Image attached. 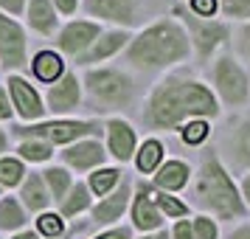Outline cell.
<instances>
[{"mask_svg": "<svg viewBox=\"0 0 250 239\" xmlns=\"http://www.w3.org/2000/svg\"><path fill=\"white\" fill-rule=\"evenodd\" d=\"M214 118L219 115L216 96L203 82L194 79H166L149 99L146 118L152 127L171 130L183 118Z\"/></svg>", "mask_w": 250, "mask_h": 239, "instance_id": "cell-1", "label": "cell"}, {"mask_svg": "<svg viewBox=\"0 0 250 239\" xmlns=\"http://www.w3.org/2000/svg\"><path fill=\"white\" fill-rule=\"evenodd\" d=\"M188 57V34L174 20L149 25L129 48V62L138 68H166Z\"/></svg>", "mask_w": 250, "mask_h": 239, "instance_id": "cell-2", "label": "cell"}, {"mask_svg": "<svg viewBox=\"0 0 250 239\" xmlns=\"http://www.w3.org/2000/svg\"><path fill=\"white\" fill-rule=\"evenodd\" d=\"M197 203L219 219H242L248 214V205L242 200L236 183L230 180L228 169L216 155H208L203 160V169L197 177Z\"/></svg>", "mask_w": 250, "mask_h": 239, "instance_id": "cell-3", "label": "cell"}, {"mask_svg": "<svg viewBox=\"0 0 250 239\" xmlns=\"http://www.w3.org/2000/svg\"><path fill=\"white\" fill-rule=\"evenodd\" d=\"M214 85H216V90H219V96H222V102H225L228 107H242V104H248L250 79H248V73H245V68H242L230 54H222V57L214 62Z\"/></svg>", "mask_w": 250, "mask_h": 239, "instance_id": "cell-4", "label": "cell"}, {"mask_svg": "<svg viewBox=\"0 0 250 239\" xmlns=\"http://www.w3.org/2000/svg\"><path fill=\"white\" fill-rule=\"evenodd\" d=\"M87 87L107 104H124L132 96V82L118 70H93L87 76Z\"/></svg>", "mask_w": 250, "mask_h": 239, "instance_id": "cell-5", "label": "cell"}, {"mask_svg": "<svg viewBox=\"0 0 250 239\" xmlns=\"http://www.w3.org/2000/svg\"><path fill=\"white\" fill-rule=\"evenodd\" d=\"M186 23L191 28V40H194L197 54H200L203 62L211 57L219 45H225L228 37H230V28H228L225 23H216V20H200V17L191 14V17H186Z\"/></svg>", "mask_w": 250, "mask_h": 239, "instance_id": "cell-6", "label": "cell"}, {"mask_svg": "<svg viewBox=\"0 0 250 239\" xmlns=\"http://www.w3.org/2000/svg\"><path fill=\"white\" fill-rule=\"evenodd\" d=\"M87 132H96V127H93V124H84V121H54V124H42V127H28V130H20V135L48 138V141H57V144L73 141V138L87 135Z\"/></svg>", "mask_w": 250, "mask_h": 239, "instance_id": "cell-7", "label": "cell"}, {"mask_svg": "<svg viewBox=\"0 0 250 239\" xmlns=\"http://www.w3.org/2000/svg\"><path fill=\"white\" fill-rule=\"evenodd\" d=\"M23 54H25V37H23V28L6 17H0V57L3 62L14 68L23 62Z\"/></svg>", "mask_w": 250, "mask_h": 239, "instance_id": "cell-8", "label": "cell"}, {"mask_svg": "<svg viewBox=\"0 0 250 239\" xmlns=\"http://www.w3.org/2000/svg\"><path fill=\"white\" fill-rule=\"evenodd\" d=\"M87 12L115 23H132L135 20V0H87Z\"/></svg>", "mask_w": 250, "mask_h": 239, "instance_id": "cell-9", "label": "cell"}, {"mask_svg": "<svg viewBox=\"0 0 250 239\" xmlns=\"http://www.w3.org/2000/svg\"><path fill=\"white\" fill-rule=\"evenodd\" d=\"M99 37V28L93 23H73L68 25L65 31H62V37H59V48L62 51H68V54H76V51H82V48H87Z\"/></svg>", "mask_w": 250, "mask_h": 239, "instance_id": "cell-10", "label": "cell"}, {"mask_svg": "<svg viewBox=\"0 0 250 239\" xmlns=\"http://www.w3.org/2000/svg\"><path fill=\"white\" fill-rule=\"evenodd\" d=\"M110 149H113V155L118 160H129L132 158V149H135V132H132V127L121 121V118H115L110 121Z\"/></svg>", "mask_w": 250, "mask_h": 239, "instance_id": "cell-11", "label": "cell"}, {"mask_svg": "<svg viewBox=\"0 0 250 239\" xmlns=\"http://www.w3.org/2000/svg\"><path fill=\"white\" fill-rule=\"evenodd\" d=\"M132 219L144 231H152V228L160 225V211H158V205H155V200H152V192L149 189H141L138 192L135 208H132Z\"/></svg>", "mask_w": 250, "mask_h": 239, "instance_id": "cell-12", "label": "cell"}, {"mask_svg": "<svg viewBox=\"0 0 250 239\" xmlns=\"http://www.w3.org/2000/svg\"><path fill=\"white\" fill-rule=\"evenodd\" d=\"M12 96H14V104H17V110L23 113V118H37V115L42 113V104H40V99H37V93L31 90V85L23 79H17L14 76L12 82Z\"/></svg>", "mask_w": 250, "mask_h": 239, "instance_id": "cell-13", "label": "cell"}, {"mask_svg": "<svg viewBox=\"0 0 250 239\" xmlns=\"http://www.w3.org/2000/svg\"><path fill=\"white\" fill-rule=\"evenodd\" d=\"M188 166L183 163V160H169L166 166H160V172L155 174V183H158L160 189H166V192H177L183 189L186 183H188Z\"/></svg>", "mask_w": 250, "mask_h": 239, "instance_id": "cell-14", "label": "cell"}, {"mask_svg": "<svg viewBox=\"0 0 250 239\" xmlns=\"http://www.w3.org/2000/svg\"><path fill=\"white\" fill-rule=\"evenodd\" d=\"M65 160H70L79 169H90V166H96V163L104 160V149L96 141H87V144H79V147H70L65 152Z\"/></svg>", "mask_w": 250, "mask_h": 239, "instance_id": "cell-15", "label": "cell"}, {"mask_svg": "<svg viewBox=\"0 0 250 239\" xmlns=\"http://www.w3.org/2000/svg\"><path fill=\"white\" fill-rule=\"evenodd\" d=\"M48 102H51V110H70L73 104L79 102V85H76V79L73 76H65L51 90V99Z\"/></svg>", "mask_w": 250, "mask_h": 239, "instance_id": "cell-16", "label": "cell"}, {"mask_svg": "<svg viewBox=\"0 0 250 239\" xmlns=\"http://www.w3.org/2000/svg\"><path fill=\"white\" fill-rule=\"evenodd\" d=\"M126 197H129V189H126V186H121L113 197H107V200H104V203L93 211L96 222H113V219H118V217H121V211H124V205H126Z\"/></svg>", "mask_w": 250, "mask_h": 239, "instance_id": "cell-17", "label": "cell"}, {"mask_svg": "<svg viewBox=\"0 0 250 239\" xmlns=\"http://www.w3.org/2000/svg\"><path fill=\"white\" fill-rule=\"evenodd\" d=\"M126 43V34L124 31H113V34H104L99 43H96V48H93L87 57L82 59V62H96V59H104V57H110V54H115L118 48Z\"/></svg>", "mask_w": 250, "mask_h": 239, "instance_id": "cell-18", "label": "cell"}, {"mask_svg": "<svg viewBox=\"0 0 250 239\" xmlns=\"http://www.w3.org/2000/svg\"><path fill=\"white\" fill-rule=\"evenodd\" d=\"M34 73L42 82H54L59 73H62V62H59V57H57V54H51V51H45V54H37Z\"/></svg>", "mask_w": 250, "mask_h": 239, "instance_id": "cell-19", "label": "cell"}, {"mask_svg": "<svg viewBox=\"0 0 250 239\" xmlns=\"http://www.w3.org/2000/svg\"><path fill=\"white\" fill-rule=\"evenodd\" d=\"M160 158H163V147H160V141H146L141 152H138V169L141 172H155L158 169Z\"/></svg>", "mask_w": 250, "mask_h": 239, "instance_id": "cell-20", "label": "cell"}, {"mask_svg": "<svg viewBox=\"0 0 250 239\" xmlns=\"http://www.w3.org/2000/svg\"><path fill=\"white\" fill-rule=\"evenodd\" d=\"M233 152H236V160L242 166H250V118L239 124L236 138H233Z\"/></svg>", "mask_w": 250, "mask_h": 239, "instance_id": "cell-21", "label": "cell"}, {"mask_svg": "<svg viewBox=\"0 0 250 239\" xmlns=\"http://www.w3.org/2000/svg\"><path fill=\"white\" fill-rule=\"evenodd\" d=\"M54 12H51V6H48V0H34L31 3V23H34V28H40V31H51L54 28Z\"/></svg>", "mask_w": 250, "mask_h": 239, "instance_id": "cell-22", "label": "cell"}, {"mask_svg": "<svg viewBox=\"0 0 250 239\" xmlns=\"http://www.w3.org/2000/svg\"><path fill=\"white\" fill-rule=\"evenodd\" d=\"M23 197L31 208H42V205H45L48 197H45V189H42L40 174H31V177H28V183L23 186Z\"/></svg>", "mask_w": 250, "mask_h": 239, "instance_id": "cell-23", "label": "cell"}, {"mask_svg": "<svg viewBox=\"0 0 250 239\" xmlns=\"http://www.w3.org/2000/svg\"><path fill=\"white\" fill-rule=\"evenodd\" d=\"M20 222H23L20 205L14 203L12 197H6V200L0 203V228H17Z\"/></svg>", "mask_w": 250, "mask_h": 239, "instance_id": "cell-24", "label": "cell"}, {"mask_svg": "<svg viewBox=\"0 0 250 239\" xmlns=\"http://www.w3.org/2000/svg\"><path fill=\"white\" fill-rule=\"evenodd\" d=\"M115 183H118V172L115 169H102V172H96V174H90V186L96 194H107Z\"/></svg>", "mask_w": 250, "mask_h": 239, "instance_id": "cell-25", "label": "cell"}, {"mask_svg": "<svg viewBox=\"0 0 250 239\" xmlns=\"http://www.w3.org/2000/svg\"><path fill=\"white\" fill-rule=\"evenodd\" d=\"M87 205H90L87 189H84V186H76V189H73V194H70V200H65V203H62V214L70 217V214H76V211H82V208H87Z\"/></svg>", "mask_w": 250, "mask_h": 239, "instance_id": "cell-26", "label": "cell"}, {"mask_svg": "<svg viewBox=\"0 0 250 239\" xmlns=\"http://www.w3.org/2000/svg\"><path fill=\"white\" fill-rule=\"evenodd\" d=\"M208 130H211V127L205 124L203 118L188 121V124L183 127V141H186V144H203L205 138H208Z\"/></svg>", "mask_w": 250, "mask_h": 239, "instance_id": "cell-27", "label": "cell"}, {"mask_svg": "<svg viewBox=\"0 0 250 239\" xmlns=\"http://www.w3.org/2000/svg\"><path fill=\"white\" fill-rule=\"evenodd\" d=\"M152 200H155V205H160V208H163L169 217H186V214H188V205L177 203L174 197H169V194H163V192L152 194Z\"/></svg>", "mask_w": 250, "mask_h": 239, "instance_id": "cell-28", "label": "cell"}, {"mask_svg": "<svg viewBox=\"0 0 250 239\" xmlns=\"http://www.w3.org/2000/svg\"><path fill=\"white\" fill-rule=\"evenodd\" d=\"M219 9L225 17H236V20H248L250 17V0H222Z\"/></svg>", "mask_w": 250, "mask_h": 239, "instance_id": "cell-29", "label": "cell"}, {"mask_svg": "<svg viewBox=\"0 0 250 239\" xmlns=\"http://www.w3.org/2000/svg\"><path fill=\"white\" fill-rule=\"evenodd\" d=\"M216 222L208 217H197L191 225V239H216Z\"/></svg>", "mask_w": 250, "mask_h": 239, "instance_id": "cell-30", "label": "cell"}, {"mask_svg": "<svg viewBox=\"0 0 250 239\" xmlns=\"http://www.w3.org/2000/svg\"><path fill=\"white\" fill-rule=\"evenodd\" d=\"M20 177H23V166L17 160H0V183L14 186Z\"/></svg>", "mask_w": 250, "mask_h": 239, "instance_id": "cell-31", "label": "cell"}, {"mask_svg": "<svg viewBox=\"0 0 250 239\" xmlns=\"http://www.w3.org/2000/svg\"><path fill=\"white\" fill-rule=\"evenodd\" d=\"M20 155L28 160H45V158H51V149H48V144H23Z\"/></svg>", "mask_w": 250, "mask_h": 239, "instance_id": "cell-32", "label": "cell"}, {"mask_svg": "<svg viewBox=\"0 0 250 239\" xmlns=\"http://www.w3.org/2000/svg\"><path fill=\"white\" fill-rule=\"evenodd\" d=\"M40 231L45 234V237H59L62 234V219L59 217H54V214H45V217H40Z\"/></svg>", "mask_w": 250, "mask_h": 239, "instance_id": "cell-33", "label": "cell"}, {"mask_svg": "<svg viewBox=\"0 0 250 239\" xmlns=\"http://www.w3.org/2000/svg\"><path fill=\"white\" fill-rule=\"evenodd\" d=\"M48 180H51V186H54V197L59 200V197L65 194V189H68L70 177L62 169H51V172H48Z\"/></svg>", "mask_w": 250, "mask_h": 239, "instance_id": "cell-34", "label": "cell"}, {"mask_svg": "<svg viewBox=\"0 0 250 239\" xmlns=\"http://www.w3.org/2000/svg\"><path fill=\"white\" fill-rule=\"evenodd\" d=\"M219 9V0H191L194 17H214Z\"/></svg>", "mask_w": 250, "mask_h": 239, "instance_id": "cell-35", "label": "cell"}, {"mask_svg": "<svg viewBox=\"0 0 250 239\" xmlns=\"http://www.w3.org/2000/svg\"><path fill=\"white\" fill-rule=\"evenodd\" d=\"M239 51H242V57L250 62V23L242 28V34H239Z\"/></svg>", "mask_w": 250, "mask_h": 239, "instance_id": "cell-36", "label": "cell"}, {"mask_svg": "<svg viewBox=\"0 0 250 239\" xmlns=\"http://www.w3.org/2000/svg\"><path fill=\"white\" fill-rule=\"evenodd\" d=\"M174 239H191V225L180 219V222L174 225Z\"/></svg>", "mask_w": 250, "mask_h": 239, "instance_id": "cell-37", "label": "cell"}, {"mask_svg": "<svg viewBox=\"0 0 250 239\" xmlns=\"http://www.w3.org/2000/svg\"><path fill=\"white\" fill-rule=\"evenodd\" d=\"M228 239H250V225H242V228H236V231H230Z\"/></svg>", "mask_w": 250, "mask_h": 239, "instance_id": "cell-38", "label": "cell"}, {"mask_svg": "<svg viewBox=\"0 0 250 239\" xmlns=\"http://www.w3.org/2000/svg\"><path fill=\"white\" fill-rule=\"evenodd\" d=\"M242 200H245V205H250V174H245V180H242Z\"/></svg>", "mask_w": 250, "mask_h": 239, "instance_id": "cell-39", "label": "cell"}, {"mask_svg": "<svg viewBox=\"0 0 250 239\" xmlns=\"http://www.w3.org/2000/svg\"><path fill=\"white\" fill-rule=\"evenodd\" d=\"M0 6H6L9 12H20L23 9V0H0Z\"/></svg>", "mask_w": 250, "mask_h": 239, "instance_id": "cell-40", "label": "cell"}, {"mask_svg": "<svg viewBox=\"0 0 250 239\" xmlns=\"http://www.w3.org/2000/svg\"><path fill=\"white\" fill-rule=\"evenodd\" d=\"M99 239H129V231H110V234H104V237H99Z\"/></svg>", "mask_w": 250, "mask_h": 239, "instance_id": "cell-41", "label": "cell"}, {"mask_svg": "<svg viewBox=\"0 0 250 239\" xmlns=\"http://www.w3.org/2000/svg\"><path fill=\"white\" fill-rule=\"evenodd\" d=\"M59 3V9H62V12H73V9H76V0H57Z\"/></svg>", "mask_w": 250, "mask_h": 239, "instance_id": "cell-42", "label": "cell"}, {"mask_svg": "<svg viewBox=\"0 0 250 239\" xmlns=\"http://www.w3.org/2000/svg\"><path fill=\"white\" fill-rule=\"evenodd\" d=\"M9 113H12V110H9V102H6V96H3V90H0V118H6Z\"/></svg>", "mask_w": 250, "mask_h": 239, "instance_id": "cell-43", "label": "cell"}, {"mask_svg": "<svg viewBox=\"0 0 250 239\" xmlns=\"http://www.w3.org/2000/svg\"><path fill=\"white\" fill-rule=\"evenodd\" d=\"M14 239H37L34 234H20V237H14Z\"/></svg>", "mask_w": 250, "mask_h": 239, "instance_id": "cell-44", "label": "cell"}, {"mask_svg": "<svg viewBox=\"0 0 250 239\" xmlns=\"http://www.w3.org/2000/svg\"><path fill=\"white\" fill-rule=\"evenodd\" d=\"M144 239H169L166 234H155V237H144Z\"/></svg>", "mask_w": 250, "mask_h": 239, "instance_id": "cell-45", "label": "cell"}, {"mask_svg": "<svg viewBox=\"0 0 250 239\" xmlns=\"http://www.w3.org/2000/svg\"><path fill=\"white\" fill-rule=\"evenodd\" d=\"M0 149H3V135H0Z\"/></svg>", "mask_w": 250, "mask_h": 239, "instance_id": "cell-46", "label": "cell"}]
</instances>
